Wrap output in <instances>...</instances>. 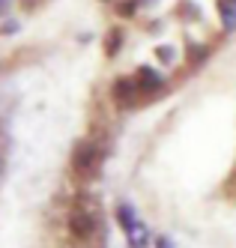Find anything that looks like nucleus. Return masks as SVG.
Masks as SVG:
<instances>
[{"label":"nucleus","instance_id":"obj_1","mask_svg":"<svg viewBox=\"0 0 236 248\" xmlns=\"http://www.w3.org/2000/svg\"><path fill=\"white\" fill-rule=\"evenodd\" d=\"M219 12H221V18H224V27L233 30L236 27V0H221Z\"/></svg>","mask_w":236,"mask_h":248}]
</instances>
